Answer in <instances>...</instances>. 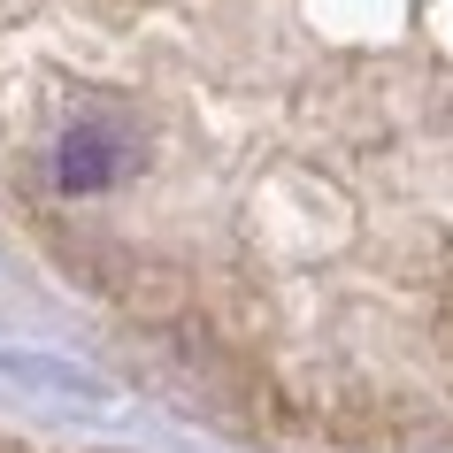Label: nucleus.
<instances>
[{
    "mask_svg": "<svg viewBox=\"0 0 453 453\" xmlns=\"http://www.w3.org/2000/svg\"><path fill=\"white\" fill-rule=\"evenodd\" d=\"M123 169H131V154H123L116 123H70L54 146V185L62 192H108Z\"/></svg>",
    "mask_w": 453,
    "mask_h": 453,
    "instance_id": "1",
    "label": "nucleus"
}]
</instances>
